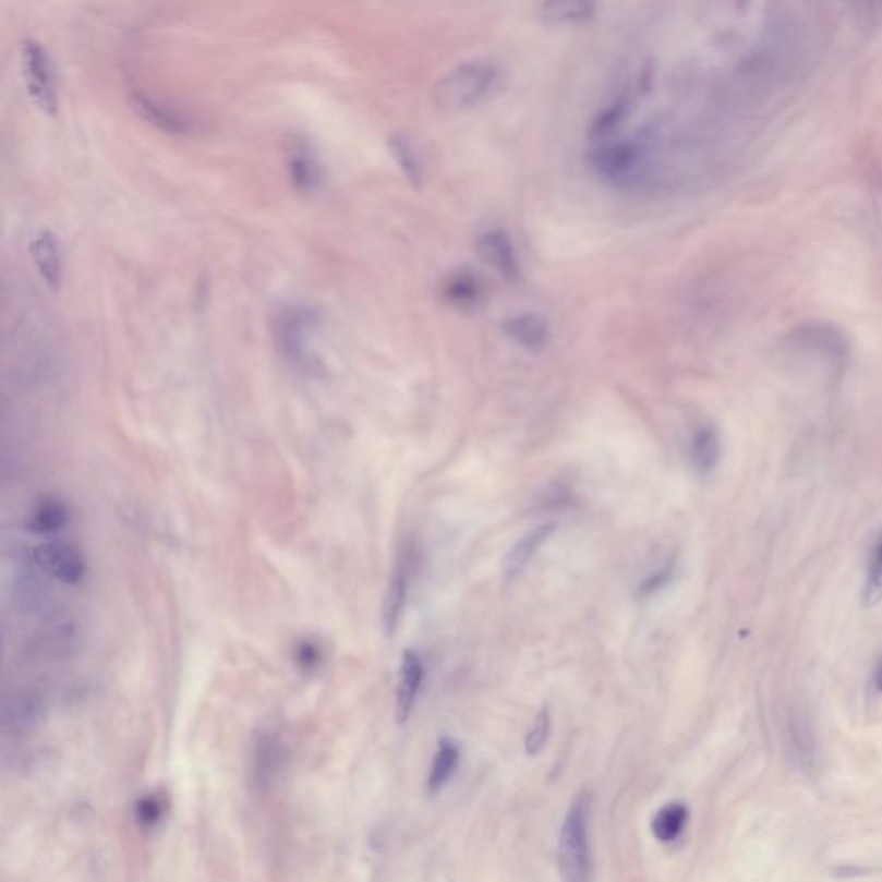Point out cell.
Wrapping results in <instances>:
<instances>
[{
  "label": "cell",
  "mask_w": 882,
  "mask_h": 882,
  "mask_svg": "<svg viewBox=\"0 0 882 882\" xmlns=\"http://www.w3.org/2000/svg\"><path fill=\"white\" fill-rule=\"evenodd\" d=\"M21 73L29 99L38 111L47 116L58 114L61 104L58 71L49 50L35 38H26L21 44Z\"/></svg>",
  "instance_id": "3957f363"
},
{
  "label": "cell",
  "mask_w": 882,
  "mask_h": 882,
  "mask_svg": "<svg viewBox=\"0 0 882 882\" xmlns=\"http://www.w3.org/2000/svg\"><path fill=\"white\" fill-rule=\"evenodd\" d=\"M459 745L451 738L439 739L438 750L433 757L432 769H430V776H427V789L432 795H436V793L445 788V784L454 776V772L459 765Z\"/></svg>",
  "instance_id": "44dd1931"
},
{
  "label": "cell",
  "mask_w": 882,
  "mask_h": 882,
  "mask_svg": "<svg viewBox=\"0 0 882 882\" xmlns=\"http://www.w3.org/2000/svg\"><path fill=\"white\" fill-rule=\"evenodd\" d=\"M874 685L875 690L881 691L882 693V661L879 662L878 669H875Z\"/></svg>",
  "instance_id": "4dcf8cb0"
},
{
  "label": "cell",
  "mask_w": 882,
  "mask_h": 882,
  "mask_svg": "<svg viewBox=\"0 0 882 882\" xmlns=\"http://www.w3.org/2000/svg\"><path fill=\"white\" fill-rule=\"evenodd\" d=\"M388 148H390L391 157H394L398 168L402 169L407 181L414 189H421V185H423V169L419 165L418 156H415L411 142L400 133H395L388 138Z\"/></svg>",
  "instance_id": "cb8c5ba5"
},
{
  "label": "cell",
  "mask_w": 882,
  "mask_h": 882,
  "mask_svg": "<svg viewBox=\"0 0 882 882\" xmlns=\"http://www.w3.org/2000/svg\"><path fill=\"white\" fill-rule=\"evenodd\" d=\"M548 733H551V712L546 706H543L540 714L536 715V721L531 727L528 739H525V753L530 757H536L545 748Z\"/></svg>",
  "instance_id": "4316f807"
},
{
  "label": "cell",
  "mask_w": 882,
  "mask_h": 882,
  "mask_svg": "<svg viewBox=\"0 0 882 882\" xmlns=\"http://www.w3.org/2000/svg\"><path fill=\"white\" fill-rule=\"evenodd\" d=\"M285 156H287L288 177L292 181L293 189L302 195L316 192L323 183V169L311 145L305 140L292 136L288 138Z\"/></svg>",
  "instance_id": "ba28073f"
},
{
  "label": "cell",
  "mask_w": 882,
  "mask_h": 882,
  "mask_svg": "<svg viewBox=\"0 0 882 882\" xmlns=\"http://www.w3.org/2000/svg\"><path fill=\"white\" fill-rule=\"evenodd\" d=\"M669 578H670L669 569H662L661 572H657V575L652 576V578L647 579V581H644L643 587H641V591H643V593H653V591H657L659 588L662 587V584L667 583V581H669Z\"/></svg>",
  "instance_id": "f546056e"
},
{
  "label": "cell",
  "mask_w": 882,
  "mask_h": 882,
  "mask_svg": "<svg viewBox=\"0 0 882 882\" xmlns=\"http://www.w3.org/2000/svg\"><path fill=\"white\" fill-rule=\"evenodd\" d=\"M68 522H70V510H68L67 504L59 498L47 497L41 498L32 509L26 519V528L35 534H52L64 530Z\"/></svg>",
  "instance_id": "d6986e66"
},
{
  "label": "cell",
  "mask_w": 882,
  "mask_h": 882,
  "mask_svg": "<svg viewBox=\"0 0 882 882\" xmlns=\"http://www.w3.org/2000/svg\"><path fill=\"white\" fill-rule=\"evenodd\" d=\"M862 599L866 607H874L882 600V533L870 555Z\"/></svg>",
  "instance_id": "484cf974"
},
{
  "label": "cell",
  "mask_w": 882,
  "mask_h": 882,
  "mask_svg": "<svg viewBox=\"0 0 882 882\" xmlns=\"http://www.w3.org/2000/svg\"><path fill=\"white\" fill-rule=\"evenodd\" d=\"M41 715L40 700L29 694L14 698L13 703H8L4 709L5 729L21 733L29 729L38 723Z\"/></svg>",
  "instance_id": "7402d4cb"
},
{
  "label": "cell",
  "mask_w": 882,
  "mask_h": 882,
  "mask_svg": "<svg viewBox=\"0 0 882 882\" xmlns=\"http://www.w3.org/2000/svg\"><path fill=\"white\" fill-rule=\"evenodd\" d=\"M136 822L144 827H154L165 815V804L157 796H144L135 807Z\"/></svg>",
  "instance_id": "83f0119b"
},
{
  "label": "cell",
  "mask_w": 882,
  "mask_h": 882,
  "mask_svg": "<svg viewBox=\"0 0 882 882\" xmlns=\"http://www.w3.org/2000/svg\"><path fill=\"white\" fill-rule=\"evenodd\" d=\"M858 2H862L866 8L872 9L874 8V4H879L881 0H858Z\"/></svg>",
  "instance_id": "1f68e13d"
},
{
  "label": "cell",
  "mask_w": 882,
  "mask_h": 882,
  "mask_svg": "<svg viewBox=\"0 0 882 882\" xmlns=\"http://www.w3.org/2000/svg\"><path fill=\"white\" fill-rule=\"evenodd\" d=\"M133 107L147 123L159 128L160 132L171 133V135H189L192 132V123L180 112L154 102L145 95L135 94L132 97Z\"/></svg>",
  "instance_id": "9a60e30c"
},
{
  "label": "cell",
  "mask_w": 882,
  "mask_h": 882,
  "mask_svg": "<svg viewBox=\"0 0 882 882\" xmlns=\"http://www.w3.org/2000/svg\"><path fill=\"white\" fill-rule=\"evenodd\" d=\"M595 0H546L542 20L548 26L581 25L595 16Z\"/></svg>",
  "instance_id": "ac0fdd59"
},
{
  "label": "cell",
  "mask_w": 882,
  "mask_h": 882,
  "mask_svg": "<svg viewBox=\"0 0 882 882\" xmlns=\"http://www.w3.org/2000/svg\"><path fill=\"white\" fill-rule=\"evenodd\" d=\"M643 147L628 140L596 142L588 154L591 169L612 185L628 186L638 181L643 165Z\"/></svg>",
  "instance_id": "5b68a950"
},
{
  "label": "cell",
  "mask_w": 882,
  "mask_h": 882,
  "mask_svg": "<svg viewBox=\"0 0 882 882\" xmlns=\"http://www.w3.org/2000/svg\"><path fill=\"white\" fill-rule=\"evenodd\" d=\"M29 251L44 281L52 290H59L62 283V259L58 239L49 230L38 231L29 243Z\"/></svg>",
  "instance_id": "7c38bea8"
},
{
  "label": "cell",
  "mask_w": 882,
  "mask_h": 882,
  "mask_svg": "<svg viewBox=\"0 0 882 882\" xmlns=\"http://www.w3.org/2000/svg\"><path fill=\"white\" fill-rule=\"evenodd\" d=\"M478 254L481 259L492 266L502 278L516 281L521 273L518 254L514 249L509 234L502 230L486 231L476 242Z\"/></svg>",
  "instance_id": "9c48e42d"
},
{
  "label": "cell",
  "mask_w": 882,
  "mask_h": 882,
  "mask_svg": "<svg viewBox=\"0 0 882 882\" xmlns=\"http://www.w3.org/2000/svg\"><path fill=\"white\" fill-rule=\"evenodd\" d=\"M628 109V95H620L616 102H612L607 109L600 112L595 120H593L590 126V138L593 140V142L611 140V136L619 130L620 124L626 120Z\"/></svg>",
  "instance_id": "d4e9b609"
},
{
  "label": "cell",
  "mask_w": 882,
  "mask_h": 882,
  "mask_svg": "<svg viewBox=\"0 0 882 882\" xmlns=\"http://www.w3.org/2000/svg\"><path fill=\"white\" fill-rule=\"evenodd\" d=\"M558 862L566 881L583 882L591 878L587 795L576 796L569 807L558 842Z\"/></svg>",
  "instance_id": "277c9868"
},
{
  "label": "cell",
  "mask_w": 882,
  "mask_h": 882,
  "mask_svg": "<svg viewBox=\"0 0 882 882\" xmlns=\"http://www.w3.org/2000/svg\"><path fill=\"white\" fill-rule=\"evenodd\" d=\"M407 587H409V566H407L406 555H402L395 566L390 587L386 591L385 604H383V628H385L386 635L395 632L400 623L403 607H406Z\"/></svg>",
  "instance_id": "2e32d148"
},
{
  "label": "cell",
  "mask_w": 882,
  "mask_h": 882,
  "mask_svg": "<svg viewBox=\"0 0 882 882\" xmlns=\"http://www.w3.org/2000/svg\"><path fill=\"white\" fill-rule=\"evenodd\" d=\"M34 560L47 575L64 584L82 583L87 575V564L82 552L70 543L49 542L38 545Z\"/></svg>",
  "instance_id": "52a82bcc"
},
{
  "label": "cell",
  "mask_w": 882,
  "mask_h": 882,
  "mask_svg": "<svg viewBox=\"0 0 882 882\" xmlns=\"http://www.w3.org/2000/svg\"><path fill=\"white\" fill-rule=\"evenodd\" d=\"M317 325L316 314L304 305H287L276 312L273 323L276 349L295 370L312 367Z\"/></svg>",
  "instance_id": "7a4b0ae2"
},
{
  "label": "cell",
  "mask_w": 882,
  "mask_h": 882,
  "mask_svg": "<svg viewBox=\"0 0 882 882\" xmlns=\"http://www.w3.org/2000/svg\"><path fill=\"white\" fill-rule=\"evenodd\" d=\"M424 665L418 653L412 650L403 652L400 677L397 688V718L398 723H406L411 717L415 705L419 688L423 685Z\"/></svg>",
  "instance_id": "8fae6325"
},
{
  "label": "cell",
  "mask_w": 882,
  "mask_h": 882,
  "mask_svg": "<svg viewBox=\"0 0 882 882\" xmlns=\"http://www.w3.org/2000/svg\"><path fill=\"white\" fill-rule=\"evenodd\" d=\"M788 346L793 352L817 361L839 364L845 361L849 352L848 338L842 329L830 323H809L798 326L789 335Z\"/></svg>",
  "instance_id": "8992f818"
},
{
  "label": "cell",
  "mask_w": 882,
  "mask_h": 882,
  "mask_svg": "<svg viewBox=\"0 0 882 882\" xmlns=\"http://www.w3.org/2000/svg\"><path fill=\"white\" fill-rule=\"evenodd\" d=\"M498 70L492 61L476 59L448 71L433 90V104L444 114H457L476 107L492 94Z\"/></svg>",
  "instance_id": "6da1fadb"
},
{
  "label": "cell",
  "mask_w": 882,
  "mask_h": 882,
  "mask_svg": "<svg viewBox=\"0 0 882 882\" xmlns=\"http://www.w3.org/2000/svg\"><path fill=\"white\" fill-rule=\"evenodd\" d=\"M444 295L448 300V304L456 305V307H476L480 300L483 299V283H481L480 276L469 269H462L448 278Z\"/></svg>",
  "instance_id": "ffe728a7"
},
{
  "label": "cell",
  "mask_w": 882,
  "mask_h": 882,
  "mask_svg": "<svg viewBox=\"0 0 882 882\" xmlns=\"http://www.w3.org/2000/svg\"><path fill=\"white\" fill-rule=\"evenodd\" d=\"M723 457V439L714 424H703L691 436L690 460L694 471L709 474Z\"/></svg>",
  "instance_id": "5bb4252c"
},
{
  "label": "cell",
  "mask_w": 882,
  "mask_h": 882,
  "mask_svg": "<svg viewBox=\"0 0 882 882\" xmlns=\"http://www.w3.org/2000/svg\"><path fill=\"white\" fill-rule=\"evenodd\" d=\"M686 821H688V809L685 805H665L659 810L657 815L653 817V836L662 843L674 842L685 830Z\"/></svg>",
  "instance_id": "603a6c76"
},
{
  "label": "cell",
  "mask_w": 882,
  "mask_h": 882,
  "mask_svg": "<svg viewBox=\"0 0 882 882\" xmlns=\"http://www.w3.org/2000/svg\"><path fill=\"white\" fill-rule=\"evenodd\" d=\"M281 762L283 748L278 736L273 735L271 730H261L252 747V781L255 786L261 789L269 788L281 769Z\"/></svg>",
  "instance_id": "30bf717a"
},
{
  "label": "cell",
  "mask_w": 882,
  "mask_h": 882,
  "mask_svg": "<svg viewBox=\"0 0 882 882\" xmlns=\"http://www.w3.org/2000/svg\"><path fill=\"white\" fill-rule=\"evenodd\" d=\"M323 661L319 644L311 640H302L295 647V664L302 673H314Z\"/></svg>",
  "instance_id": "f1b7e54d"
},
{
  "label": "cell",
  "mask_w": 882,
  "mask_h": 882,
  "mask_svg": "<svg viewBox=\"0 0 882 882\" xmlns=\"http://www.w3.org/2000/svg\"><path fill=\"white\" fill-rule=\"evenodd\" d=\"M504 331L510 340L522 349L540 350L551 340V328L542 316L533 312H522L504 323Z\"/></svg>",
  "instance_id": "4fadbf2b"
},
{
  "label": "cell",
  "mask_w": 882,
  "mask_h": 882,
  "mask_svg": "<svg viewBox=\"0 0 882 882\" xmlns=\"http://www.w3.org/2000/svg\"><path fill=\"white\" fill-rule=\"evenodd\" d=\"M555 531V524H542L534 528L530 533L519 540L516 545L510 548L509 555L505 558L504 576L507 581H512L516 576L521 575L522 569L528 566L531 558L536 554L537 548L552 536Z\"/></svg>",
  "instance_id": "e0dca14e"
}]
</instances>
